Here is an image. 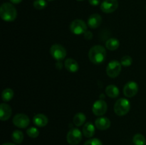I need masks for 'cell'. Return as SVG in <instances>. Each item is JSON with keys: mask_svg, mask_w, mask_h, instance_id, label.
<instances>
[{"mask_svg": "<svg viewBox=\"0 0 146 145\" xmlns=\"http://www.w3.org/2000/svg\"><path fill=\"white\" fill-rule=\"evenodd\" d=\"M88 58L93 63L100 64L104 62L106 58V51L102 45H94L88 52Z\"/></svg>", "mask_w": 146, "mask_h": 145, "instance_id": "6da1fadb", "label": "cell"}, {"mask_svg": "<svg viewBox=\"0 0 146 145\" xmlns=\"http://www.w3.org/2000/svg\"><path fill=\"white\" fill-rule=\"evenodd\" d=\"M0 16L4 21L11 22L17 18V9L10 3H4L0 7Z\"/></svg>", "mask_w": 146, "mask_h": 145, "instance_id": "7a4b0ae2", "label": "cell"}, {"mask_svg": "<svg viewBox=\"0 0 146 145\" xmlns=\"http://www.w3.org/2000/svg\"><path fill=\"white\" fill-rule=\"evenodd\" d=\"M131 109V103L125 98H120L114 105V112L118 116H123Z\"/></svg>", "mask_w": 146, "mask_h": 145, "instance_id": "3957f363", "label": "cell"}, {"mask_svg": "<svg viewBox=\"0 0 146 145\" xmlns=\"http://www.w3.org/2000/svg\"><path fill=\"white\" fill-rule=\"evenodd\" d=\"M82 140V133L78 128H72L66 135V141L69 144L77 145Z\"/></svg>", "mask_w": 146, "mask_h": 145, "instance_id": "277c9868", "label": "cell"}, {"mask_svg": "<svg viewBox=\"0 0 146 145\" xmlns=\"http://www.w3.org/2000/svg\"><path fill=\"white\" fill-rule=\"evenodd\" d=\"M121 71V63L116 60H113L108 64L106 74L111 78H115L119 75Z\"/></svg>", "mask_w": 146, "mask_h": 145, "instance_id": "5b68a950", "label": "cell"}, {"mask_svg": "<svg viewBox=\"0 0 146 145\" xmlns=\"http://www.w3.org/2000/svg\"><path fill=\"white\" fill-rule=\"evenodd\" d=\"M50 53L54 59L61 61L66 56V50L60 44H54L50 48Z\"/></svg>", "mask_w": 146, "mask_h": 145, "instance_id": "8992f818", "label": "cell"}, {"mask_svg": "<svg viewBox=\"0 0 146 145\" xmlns=\"http://www.w3.org/2000/svg\"><path fill=\"white\" fill-rule=\"evenodd\" d=\"M70 30L75 35H80L87 31V26L83 20L76 19L71 23Z\"/></svg>", "mask_w": 146, "mask_h": 145, "instance_id": "52a82bcc", "label": "cell"}, {"mask_svg": "<svg viewBox=\"0 0 146 145\" xmlns=\"http://www.w3.org/2000/svg\"><path fill=\"white\" fill-rule=\"evenodd\" d=\"M30 123L29 118L25 114L19 113L13 118V124L19 128H27Z\"/></svg>", "mask_w": 146, "mask_h": 145, "instance_id": "ba28073f", "label": "cell"}, {"mask_svg": "<svg viewBox=\"0 0 146 145\" xmlns=\"http://www.w3.org/2000/svg\"><path fill=\"white\" fill-rule=\"evenodd\" d=\"M118 7L117 0H104L101 4V9L106 14H111L114 12Z\"/></svg>", "mask_w": 146, "mask_h": 145, "instance_id": "9c48e42d", "label": "cell"}, {"mask_svg": "<svg viewBox=\"0 0 146 145\" xmlns=\"http://www.w3.org/2000/svg\"><path fill=\"white\" fill-rule=\"evenodd\" d=\"M108 106L106 102L103 100H98L96 101L93 105L92 111L96 116H102L106 112Z\"/></svg>", "mask_w": 146, "mask_h": 145, "instance_id": "30bf717a", "label": "cell"}, {"mask_svg": "<svg viewBox=\"0 0 146 145\" xmlns=\"http://www.w3.org/2000/svg\"><path fill=\"white\" fill-rule=\"evenodd\" d=\"M138 92V85L134 81H130L125 85L123 88V94L127 98H133Z\"/></svg>", "mask_w": 146, "mask_h": 145, "instance_id": "8fae6325", "label": "cell"}, {"mask_svg": "<svg viewBox=\"0 0 146 145\" xmlns=\"http://www.w3.org/2000/svg\"><path fill=\"white\" fill-rule=\"evenodd\" d=\"M12 109L11 107L7 103H1L0 105V119L1 121L8 120L11 116Z\"/></svg>", "mask_w": 146, "mask_h": 145, "instance_id": "7c38bea8", "label": "cell"}, {"mask_svg": "<svg viewBox=\"0 0 146 145\" xmlns=\"http://www.w3.org/2000/svg\"><path fill=\"white\" fill-rule=\"evenodd\" d=\"M102 23V18L98 14H94L90 16L88 19V25L91 28H96L99 27Z\"/></svg>", "mask_w": 146, "mask_h": 145, "instance_id": "4fadbf2b", "label": "cell"}, {"mask_svg": "<svg viewBox=\"0 0 146 145\" xmlns=\"http://www.w3.org/2000/svg\"><path fill=\"white\" fill-rule=\"evenodd\" d=\"M95 125L100 130H106L111 126V121L107 117H98L96 119Z\"/></svg>", "mask_w": 146, "mask_h": 145, "instance_id": "5bb4252c", "label": "cell"}, {"mask_svg": "<svg viewBox=\"0 0 146 145\" xmlns=\"http://www.w3.org/2000/svg\"><path fill=\"white\" fill-rule=\"evenodd\" d=\"M66 69L71 72H76L79 69V65L77 61L73 58H68L64 62Z\"/></svg>", "mask_w": 146, "mask_h": 145, "instance_id": "9a60e30c", "label": "cell"}, {"mask_svg": "<svg viewBox=\"0 0 146 145\" xmlns=\"http://www.w3.org/2000/svg\"><path fill=\"white\" fill-rule=\"evenodd\" d=\"M33 122L37 127H45L46 125H47L48 120L47 117L44 114H37L34 117Z\"/></svg>", "mask_w": 146, "mask_h": 145, "instance_id": "2e32d148", "label": "cell"}, {"mask_svg": "<svg viewBox=\"0 0 146 145\" xmlns=\"http://www.w3.org/2000/svg\"><path fill=\"white\" fill-rule=\"evenodd\" d=\"M83 134L87 138H91L95 134V127L91 122H87L83 127Z\"/></svg>", "mask_w": 146, "mask_h": 145, "instance_id": "e0dca14e", "label": "cell"}, {"mask_svg": "<svg viewBox=\"0 0 146 145\" xmlns=\"http://www.w3.org/2000/svg\"><path fill=\"white\" fill-rule=\"evenodd\" d=\"M106 93L109 98H115L119 95V90L115 85H109L106 88Z\"/></svg>", "mask_w": 146, "mask_h": 145, "instance_id": "ac0fdd59", "label": "cell"}, {"mask_svg": "<svg viewBox=\"0 0 146 145\" xmlns=\"http://www.w3.org/2000/svg\"><path fill=\"white\" fill-rule=\"evenodd\" d=\"M106 46L110 51H115L120 46V42L117 38H111L106 41Z\"/></svg>", "mask_w": 146, "mask_h": 145, "instance_id": "d6986e66", "label": "cell"}, {"mask_svg": "<svg viewBox=\"0 0 146 145\" xmlns=\"http://www.w3.org/2000/svg\"><path fill=\"white\" fill-rule=\"evenodd\" d=\"M86 119V115L84 113H82V112H78L74 117L73 122H74V124L76 126L80 127L81 125H83V124H84Z\"/></svg>", "mask_w": 146, "mask_h": 145, "instance_id": "ffe728a7", "label": "cell"}, {"mask_svg": "<svg viewBox=\"0 0 146 145\" xmlns=\"http://www.w3.org/2000/svg\"><path fill=\"white\" fill-rule=\"evenodd\" d=\"M11 139L16 144H21L24 140V134L20 130H15L11 134Z\"/></svg>", "mask_w": 146, "mask_h": 145, "instance_id": "44dd1931", "label": "cell"}, {"mask_svg": "<svg viewBox=\"0 0 146 145\" xmlns=\"http://www.w3.org/2000/svg\"><path fill=\"white\" fill-rule=\"evenodd\" d=\"M14 97V91L11 88H6L1 93V98L4 102H9Z\"/></svg>", "mask_w": 146, "mask_h": 145, "instance_id": "7402d4cb", "label": "cell"}, {"mask_svg": "<svg viewBox=\"0 0 146 145\" xmlns=\"http://www.w3.org/2000/svg\"><path fill=\"white\" fill-rule=\"evenodd\" d=\"M133 142L135 145H145L146 143L145 136L141 134H136L134 135Z\"/></svg>", "mask_w": 146, "mask_h": 145, "instance_id": "603a6c76", "label": "cell"}, {"mask_svg": "<svg viewBox=\"0 0 146 145\" xmlns=\"http://www.w3.org/2000/svg\"><path fill=\"white\" fill-rule=\"evenodd\" d=\"M34 7L37 10H42L47 6V2L45 0H35L33 3Z\"/></svg>", "mask_w": 146, "mask_h": 145, "instance_id": "cb8c5ba5", "label": "cell"}, {"mask_svg": "<svg viewBox=\"0 0 146 145\" xmlns=\"http://www.w3.org/2000/svg\"><path fill=\"white\" fill-rule=\"evenodd\" d=\"M27 134L29 137L34 139V138H36L39 135V131L38 130L37 128L32 127H30L27 129Z\"/></svg>", "mask_w": 146, "mask_h": 145, "instance_id": "d4e9b609", "label": "cell"}, {"mask_svg": "<svg viewBox=\"0 0 146 145\" xmlns=\"http://www.w3.org/2000/svg\"><path fill=\"white\" fill-rule=\"evenodd\" d=\"M121 65L124 67H129L133 63V58L129 55H124L121 60Z\"/></svg>", "mask_w": 146, "mask_h": 145, "instance_id": "484cf974", "label": "cell"}, {"mask_svg": "<svg viewBox=\"0 0 146 145\" xmlns=\"http://www.w3.org/2000/svg\"><path fill=\"white\" fill-rule=\"evenodd\" d=\"M84 145H103V144L100 139L94 138V139H91L86 141Z\"/></svg>", "mask_w": 146, "mask_h": 145, "instance_id": "4316f807", "label": "cell"}, {"mask_svg": "<svg viewBox=\"0 0 146 145\" xmlns=\"http://www.w3.org/2000/svg\"><path fill=\"white\" fill-rule=\"evenodd\" d=\"M84 34V37H85V38H86V39L90 40L93 38V34L91 31H86Z\"/></svg>", "mask_w": 146, "mask_h": 145, "instance_id": "83f0119b", "label": "cell"}, {"mask_svg": "<svg viewBox=\"0 0 146 145\" xmlns=\"http://www.w3.org/2000/svg\"><path fill=\"white\" fill-rule=\"evenodd\" d=\"M101 0H88V2L92 6H98L100 4Z\"/></svg>", "mask_w": 146, "mask_h": 145, "instance_id": "f1b7e54d", "label": "cell"}, {"mask_svg": "<svg viewBox=\"0 0 146 145\" xmlns=\"http://www.w3.org/2000/svg\"><path fill=\"white\" fill-rule=\"evenodd\" d=\"M9 1H11L12 4H19V3H21V1H22V0H9Z\"/></svg>", "mask_w": 146, "mask_h": 145, "instance_id": "f546056e", "label": "cell"}, {"mask_svg": "<svg viewBox=\"0 0 146 145\" xmlns=\"http://www.w3.org/2000/svg\"><path fill=\"white\" fill-rule=\"evenodd\" d=\"M2 145H16V144H12V143H9V142H8V143L3 144Z\"/></svg>", "mask_w": 146, "mask_h": 145, "instance_id": "4dcf8cb0", "label": "cell"}, {"mask_svg": "<svg viewBox=\"0 0 146 145\" xmlns=\"http://www.w3.org/2000/svg\"><path fill=\"white\" fill-rule=\"evenodd\" d=\"M77 1H83V0H77Z\"/></svg>", "mask_w": 146, "mask_h": 145, "instance_id": "1f68e13d", "label": "cell"}, {"mask_svg": "<svg viewBox=\"0 0 146 145\" xmlns=\"http://www.w3.org/2000/svg\"><path fill=\"white\" fill-rule=\"evenodd\" d=\"M48 1H54V0H48Z\"/></svg>", "mask_w": 146, "mask_h": 145, "instance_id": "d6a6232c", "label": "cell"}, {"mask_svg": "<svg viewBox=\"0 0 146 145\" xmlns=\"http://www.w3.org/2000/svg\"><path fill=\"white\" fill-rule=\"evenodd\" d=\"M145 9H146V7H145Z\"/></svg>", "mask_w": 146, "mask_h": 145, "instance_id": "836d02e7", "label": "cell"}]
</instances>
